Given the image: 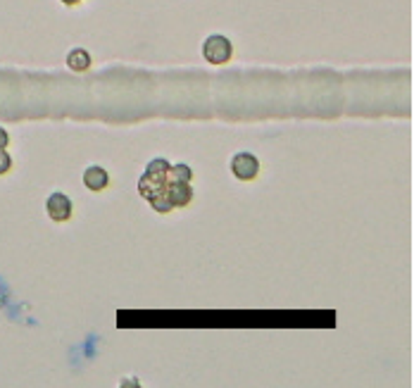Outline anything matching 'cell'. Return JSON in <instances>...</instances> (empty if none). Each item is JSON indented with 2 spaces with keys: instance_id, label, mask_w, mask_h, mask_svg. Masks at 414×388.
I'll list each match as a JSON object with an SVG mask.
<instances>
[{
  "instance_id": "6da1fadb",
  "label": "cell",
  "mask_w": 414,
  "mask_h": 388,
  "mask_svg": "<svg viewBox=\"0 0 414 388\" xmlns=\"http://www.w3.org/2000/svg\"><path fill=\"white\" fill-rule=\"evenodd\" d=\"M167 169L169 162L164 157H155V160L148 162L143 177L138 179V193H141L146 201H153L157 193H162L167 188Z\"/></svg>"
},
{
  "instance_id": "7a4b0ae2",
  "label": "cell",
  "mask_w": 414,
  "mask_h": 388,
  "mask_svg": "<svg viewBox=\"0 0 414 388\" xmlns=\"http://www.w3.org/2000/svg\"><path fill=\"white\" fill-rule=\"evenodd\" d=\"M203 57L207 60L209 64H227L229 60L233 57V46L227 36L222 34H212V36L205 38L203 43Z\"/></svg>"
},
{
  "instance_id": "3957f363",
  "label": "cell",
  "mask_w": 414,
  "mask_h": 388,
  "mask_svg": "<svg viewBox=\"0 0 414 388\" xmlns=\"http://www.w3.org/2000/svg\"><path fill=\"white\" fill-rule=\"evenodd\" d=\"M231 174L238 181H253L259 174V160L253 153H238L231 157Z\"/></svg>"
},
{
  "instance_id": "277c9868",
  "label": "cell",
  "mask_w": 414,
  "mask_h": 388,
  "mask_svg": "<svg viewBox=\"0 0 414 388\" xmlns=\"http://www.w3.org/2000/svg\"><path fill=\"white\" fill-rule=\"evenodd\" d=\"M46 212L53 222H69L72 220L74 205L69 201V196H64V193H51L46 201Z\"/></svg>"
},
{
  "instance_id": "5b68a950",
  "label": "cell",
  "mask_w": 414,
  "mask_h": 388,
  "mask_svg": "<svg viewBox=\"0 0 414 388\" xmlns=\"http://www.w3.org/2000/svg\"><path fill=\"white\" fill-rule=\"evenodd\" d=\"M167 198L172 207H188L193 201V186L191 181H167Z\"/></svg>"
},
{
  "instance_id": "8992f818",
  "label": "cell",
  "mask_w": 414,
  "mask_h": 388,
  "mask_svg": "<svg viewBox=\"0 0 414 388\" xmlns=\"http://www.w3.org/2000/svg\"><path fill=\"white\" fill-rule=\"evenodd\" d=\"M83 183H86L88 191H105V188L109 186V174L105 172L103 167L98 165H91L83 172Z\"/></svg>"
},
{
  "instance_id": "52a82bcc",
  "label": "cell",
  "mask_w": 414,
  "mask_h": 388,
  "mask_svg": "<svg viewBox=\"0 0 414 388\" xmlns=\"http://www.w3.org/2000/svg\"><path fill=\"white\" fill-rule=\"evenodd\" d=\"M91 62H93L91 55H88L83 48H74V51H69V55H67V67L77 74L88 72V69H91Z\"/></svg>"
},
{
  "instance_id": "ba28073f",
  "label": "cell",
  "mask_w": 414,
  "mask_h": 388,
  "mask_svg": "<svg viewBox=\"0 0 414 388\" xmlns=\"http://www.w3.org/2000/svg\"><path fill=\"white\" fill-rule=\"evenodd\" d=\"M193 172L188 165H169L167 169V181H191Z\"/></svg>"
},
{
  "instance_id": "9c48e42d",
  "label": "cell",
  "mask_w": 414,
  "mask_h": 388,
  "mask_svg": "<svg viewBox=\"0 0 414 388\" xmlns=\"http://www.w3.org/2000/svg\"><path fill=\"white\" fill-rule=\"evenodd\" d=\"M10 169H12V157H10V153L5 148H0V177L8 174Z\"/></svg>"
},
{
  "instance_id": "30bf717a",
  "label": "cell",
  "mask_w": 414,
  "mask_h": 388,
  "mask_svg": "<svg viewBox=\"0 0 414 388\" xmlns=\"http://www.w3.org/2000/svg\"><path fill=\"white\" fill-rule=\"evenodd\" d=\"M8 143H10V136H8V131H5V129L0 127V148H8Z\"/></svg>"
},
{
  "instance_id": "8fae6325",
  "label": "cell",
  "mask_w": 414,
  "mask_h": 388,
  "mask_svg": "<svg viewBox=\"0 0 414 388\" xmlns=\"http://www.w3.org/2000/svg\"><path fill=\"white\" fill-rule=\"evenodd\" d=\"M60 3H64V5H69V8H72V5H79L81 0H60Z\"/></svg>"
}]
</instances>
